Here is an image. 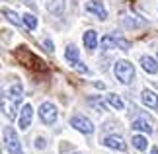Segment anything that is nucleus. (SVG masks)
I'll list each match as a JSON object with an SVG mask.
<instances>
[{
	"mask_svg": "<svg viewBox=\"0 0 158 154\" xmlns=\"http://www.w3.org/2000/svg\"><path fill=\"white\" fill-rule=\"evenodd\" d=\"M70 125L74 127V129H78L80 133H84V135H92V133H94L92 121L86 119L84 115H72V117H70Z\"/></svg>",
	"mask_w": 158,
	"mask_h": 154,
	"instance_id": "5",
	"label": "nucleus"
},
{
	"mask_svg": "<svg viewBox=\"0 0 158 154\" xmlns=\"http://www.w3.org/2000/svg\"><path fill=\"white\" fill-rule=\"evenodd\" d=\"M86 12H90V14H96L100 20H106V18H107V12H106V8H104V4L98 2V0L88 2V4H86Z\"/></svg>",
	"mask_w": 158,
	"mask_h": 154,
	"instance_id": "9",
	"label": "nucleus"
},
{
	"mask_svg": "<svg viewBox=\"0 0 158 154\" xmlns=\"http://www.w3.org/2000/svg\"><path fill=\"white\" fill-rule=\"evenodd\" d=\"M113 72H115V76H117V80L123 82V84H131L133 78H135V69H133V65L127 63V60H117L115 66H113Z\"/></svg>",
	"mask_w": 158,
	"mask_h": 154,
	"instance_id": "2",
	"label": "nucleus"
},
{
	"mask_svg": "<svg viewBox=\"0 0 158 154\" xmlns=\"http://www.w3.org/2000/svg\"><path fill=\"white\" fill-rule=\"evenodd\" d=\"M90 106H94L98 111H106V106H104V102H98V100H90Z\"/></svg>",
	"mask_w": 158,
	"mask_h": 154,
	"instance_id": "23",
	"label": "nucleus"
},
{
	"mask_svg": "<svg viewBox=\"0 0 158 154\" xmlns=\"http://www.w3.org/2000/svg\"><path fill=\"white\" fill-rule=\"evenodd\" d=\"M74 69H76V70H78V72H86V66H84V65H82V63H80V60H78V63H76V65H74Z\"/></svg>",
	"mask_w": 158,
	"mask_h": 154,
	"instance_id": "25",
	"label": "nucleus"
},
{
	"mask_svg": "<svg viewBox=\"0 0 158 154\" xmlns=\"http://www.w3.org/2000/svg\"><path fill=\"white\" fill-rule=\"evenodd\" d=\"M47 10L55 16H60L64 12V0H47Z\"/></svg>",
	"mask_w": 158,
	"mask_h": 154,
	"instance_id": "12",
	"label": "nucleus"
},
{
	"mask_svg": "<svg viewBox=\"0 0 158 154\" xmlns=\"http://www.w3.org/2000/svg\"><path fill=\"white\" fill-rule=\"evenodd\" d=\"M104 144L107 146V148H113V150H119V152L127 150V144H125V140L121 139V137H117V135H111V137H106Z\"/></svg>",
	"mask_w": 158,
	"mask_h": 154,
	"instance_id": "8",
	"label": "nucleus"
},
{
	"mask_svg": "<svg viewBox=\"0 0 158 154\" xmlns=\"http://www.w3.org/2000/svg\"><path fill=\"white\" fill-rule=\"evenodd\" d=\"M64 57H66V60H69L70 65H76V63H78V49H76L74 45H70L69 49H66Z\"/></svg>",
	"mask_w": 158,
	"mask_h": 154,
	"instance_id": "16",
	"label": "nucleus"
},
{
	"mask_svg": "<svg viewBox=\"0 0 158 154\" xmlns=\"http://www.w3.org/2000/svg\"><path fill=\"white\" fill-rule=\"evenodd\" d=\"M133 129H135V131H143V133H152V125H150L148 121H144V119L133 121Z\"/></svg>",
	"mask_w": 158,
	"mask_h": 154,
	"instance_id": "15",
	"label": "nucleus"
},
{
	"mask_svg": "<svg viewBox=\"0 0 158 154\" xmlns=\"http://www.w3.org/2000/svg\"><path fill=\"white\" fill-rule=\"evenodd\" d=\"M84 45H86V49H96L98 47V33L94 31V29H88L86 33H84Z\"/></svg>",
	"mask_w": 158,
	"mask_h": 154,
	"instance_id": "13",
	"label": "nucleus"
},
{
	"mask_svg": "<svg viewBox=\"0 0 158 154\" xmlns=\"http://www.w3.org/2000/svg\"><path fill=\"white\" fill-rule=\"evenodd\" d=\"M133 146L139 148V150H147L148 143H147V139H144V137H141V135H133Z\"/></svg>",
	"mask_w": 158,
	"mask_h": 154,
	"instance_id": "17",
	"label": "nucleus"
},
{
	"mask_svg": "<svg viewBox=\"0 0 158 154\" xmlns=\"http://www.w3.org/2000/svg\"><path fill=\"white\" fill-rule=\"evenodd\" d=\"M74 154H80V152H74Z\"/></svg>",
	"mask_w": 158,
	"mask_h": 154,
	"instance_id": "28",
	"label": "nucleus"
},
{
	"mask_svg": "<svg viewBox=\"0 0 158 154\" xmlns=\"http://www.w3.org/2000/svg\"><path fill=\"white\" fill-rule=\"evenodd\" d=\"M39 117H41V121H43L45 125H53V123L57 121V107H55L53 103H49V102L41 103L39 106Z\"/></svg>",
	"mask_w": 158,
	"mask_h": 154,
	"instance_id": "4",
	"label": "nucleus"
},
{
	"mask_svg": "<svg viewBox=\"0 0 158 154\" xmlns=\"http://www.w3.org/2000/svg\"><path fill=\"white\" fill-rule=\"evenodd\" d=\"M45 47H47V51H53V43H51L49 39H47V41H45Z\"/></svg>",
	"mask_w": 158,
	"mask_h": 154,
	"instance_id": "26",
	"label": "nucleus"
},
{
	"mask_svg": "<svg viewBox=\"0 0 158 154\" xmlns=\"http://www.w3.org/2000/svg\"><path fill=\"white\" fill-rule=\"evenodd\" d=\"M150 154H158V148H152V150H150Z\"/></svg>",
	"mask_w": 158,
	"mask_h": 154,
	"instance_id": "27",
	"label": "nucleus"
},
{
	"mask_svg": "<svg viewBox=\"0 0 158 154\" xmlns=\"http://www.w3.org/2000/svg\"><path fill=\"white\" fill-rule=\"evenodd\" d=\"M107 102H109V106H113L115 109H119V111H121V109L125 107L123 100H121L119 96H115V94H109V96H107Z\"/></svg>",
	"mask_w": 158,
	"mask_h": 154,
	"instance_id": "18",
	"label": "nucleus"
},
{
	"mask_svg": "<svg viewBox=\"0 0 158 154\" xmlns=\"http://www.w3.org/2000/svg\"><path fill=\"white\" fill-rule=\"evenodd\" d=\"M2 113H4V117H8V121H12V119H14V117H16L14 106H8L4 98H2Z\"/></svg>",
	"mask_w": 158,
	"mask_h": 154,
	"instance_id": "19",
	"label": "nucleus"
},
{
	"mask_svg": "<svg viewBox=\"0 0 158 154\" xmlns=\"http://www.w3.org/2000/svg\"><path fill=\"white\" fill-rule=\"evenodd\" d=\"M14 55H16V59L20 60V63H23L27 66V69H33V70H45V63L41 60L39 57H35V55L29 51L27 47H18L16 51H14Z\"/></svg>",
	"mask_w": 158,
	"mask_h": 154,
	"instance_id": "1",
	"label": "nucleus"
},
{
	"mask_svg": "<svg viewBox=\"0 0 158 154\" xmlns=\"http://www.w3.org/2000/svg\"><path fill=\"white\" fill-rule=\"evenodd\" d=\"M141 65H143V69L147 70L148 74H156V72H158V63L152 57H147V55L141 57Z\"/></svg>",
	"mask_w": 158,
	"mask_h": 154,
	"instance_id": "11",
	"label": "nucleus"
},
{
	"mask_svg": "<svg viewBox=\"0 0 158 154\" xmlns=\"http://www.w3.org/2000/svg\"><path fill=\"white\" fill-rule=\"evenodd\" d=\"M125 26H129V27H141V26H144V22L143 20H129V18H127Z\"/></svg>",
	"mask_w": 158,
	"mask_h": 154,
	"instance_id": "22",
	"label": "nucleus"
},
{
	"mask_svg": "<svg viewBox=\"0 0 158 154\" xmlns=\"http://www.w3.org/2000/svg\"><path fill=\"white\" fill-rule=\"evenodd\" d=\"M2 14L8 18V20L14 23V26H22V22H23V20H20V18H18L16 12H12V10H2Z\"/></svg>",
	"mask_w": 158,
	"mask_h": 154,
	"instance_id": "20",
	"label": "nucleus"
},
{
	"mask_svg": "<svg viewBox=\"0 0 158 154\" xmlns=\"http://www.w3.org/2000/svg\"><path fill=\"white\" fill-rule=\"evenodd\" d=\"M22 18H23V23H26L29 29H35V27H37V18H35V16H31V14H23Z\"/></svg>",
	"mask_w": 158,
	"mask_h": 154,
	"instance_id": "21",
	"label": "nucleus"
},
{
	"mask_svg": "<svg viewBox=\"0 0 158 154\" xmlns=\"http://www.w3.org/2000/svg\"><path fill=\"white\" fill-rule=\"evenodd\" d=\"M141 100H143V103H144L147 107H150V109H158V96L154 94V92H150V90H143Z\"/></svg>",
	"mask_w": 158,
	"mask_h": 154,
	"instance_id": "10",
	"label": "nucleus"
},
{
	"mask_svg": "<svg viewBox=\"0 0 158 154\" xmlns=\"http://www.w3.org/2000/svg\"><path fill=\"white\" fill-rule=\"evenodd\" d=\"M35 148H45V139H41V137L35 139Z\"/></svg>",
	"mask_w": 158,
	"mask_h": 154,
	"instance_id": "24",
	"label": "nucleus"
},
{
	"mask_svg": "<svg viewBox=\"0 0 158 154\" xmlns=\"http://www.w3.org/2000/svg\"><path fill=\"white\" fill-rule=\"evenodd\" d=\"M123 49V51H127L131 45H129V41H125V39H119V37H115V35H106L104 39H102V49Z\"/></svg>",
	"mask_w": 158,
	"mask_h": 154,
	"instance_id": "6",
	"label": "nucleus"
},
{
	"mask_svg": "<svg viewBox=\"0 0 158 154\" xmlns=\"http://www.w3.org/2000/svg\"><path fill=\"white\" fill-rule=\"evenodd\" d=\"M31 117H33V109L29 103H23V107H22V111H20V129L22 131H26V129L31 125Z\"/></svg>",
	"mask_w": 158,
	"mask_h": 154,
	"instance_id": "7",
	"label": "nucleus"
},
{
	"mask_svg": "<svg viewBox=\"0 0 158 154\" xmlns=\"http://www.w3.org/2000/svg\"><path fill=\"white\" fill-rule=\"evenodd\" d=\"M4 144H6V148H8L10 154H22V143H20V139H18V135L12 127L4 129Z\"/></svg>",
	"mask_w": 158,
	"mask_h": 154,
	"instance_id": "3",
	"label": "nucleus"
},
{
	"mask_svg": "<svg viewBox=\"0 0 158 154\" xmlns=\"http://www.w3.org/2000/svg\"><path fill=\"white\" fill-rule=\"evenodd\" d=\"M8 96L14 100L16 103L22 100V96H23V86L20 84V82H16V84H12L10 86V90H8Z\"/></svg>",
	"mask_w": 158,
	"mask_h": 154,
	"instance_id": "14",
	"label": "nucleus"
}]
</instances>
